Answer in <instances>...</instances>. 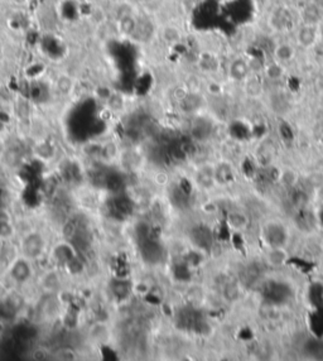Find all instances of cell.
<instances>
[{
	"instance_id": "obj_14",
	"label": "cell",
	"mask_w": 323,
	"mask_h": 361,
	"mask_svg": "<svg viewBox=\"0 0 323 361\" xmlns=\"http://www.w3.org/2000/svg\"><path fill=\"white\" fill-rule=\"evenodd\" d=\"M267 73L269 77L272 78H279L283 73V68H282V63L279 62H274V63H270L269 66L267 67Z\"/></svg>"
},
{
	"instance_id": "obj_2",
	"label": "cell",
	"mask_w": 323,
	"mask_h": 361,
	"mask_svg": "<svg viewBox=\"0 0 323 361\" xmlns=\"http://www.w3.org/2000/svg\"><path fill=\"white\" fill-rule=\"evenodd\" d=\"M318 38H320V29H318V25L316 24L303 23L296 33L297 43L299 47H303V48H311L312 46H315Z\"/></svg>"
},
{
	"instance_id": "obj_10",
	"label": "cell",
	"mask_w": 323,
	"mask_h": 361,
	"mask_svg": "<svg viewBox=\"0 0 323 361\" xmlns=\"http://www.w3.org/2000/svg\"><path fill=\"white\" fill-rule=\"evenodd\" d=\"M307 354L312 358L323 359V341L321 340H312L306 345Z\"/></svg>"
},
{
	"instance_id": "obj_9",
	"label": "cell",
	"mask_w": 323,
	"mask_h": 361,
	"mask_svg": "<svg viewBox=\"0 0 323 361\" xmlns=\"http://www.w3.org/2000/svg\"><path fill=\"white\" fill-rule=\"evenodd\" d=\"M294 54H296V49L292 44L289 43H281L278 46L275 47L274 49V56L277 62L279 63H286L293 59Z\"/></svg>"
},
{
	"instance_id": "obj_6",
	"label": "cell",
	"mask_w": 323,
	"mask_h": 361,
	"mask_svg": "<svg viewBox=\"0 0 323 361\" xmlns=\"http://www.w3.org/2000/svg\"><path fill=\"white\" fill-rule=\"evenodd\" d=\"M302 19L303 23H306V24L318 25L323 19V8L317 5V4H308L303 8Z\"/></svg>"
},
{
	"instance_id": "obj_5",
	"label": "cell",
	"mask_w": 323,
	"mask_h": 361,
	"mask_svg": "<svg viewBox=\"0 0 323 361\" xmlns=\"http://www.w3.org/2000/svg\"><path fill=\"white\" fill-rule=\"evenodd\" d=\"M291 291L283 283H270L265 289V297L272 302H284L289 298Z\"/></svg>"
},
{
	"instance_id": "obj_1",
	"label": "cell",
	"mask_w": 323,
	"mask_h": 361,
	"mask_svg": "<svg viewBox=\"0 0 323 361\" xmlns=\"http://www.w3.org/2000/svg\"><path fill=\"white\" fill-rule=\"evenodd\" d=\"M45 249V240L40 234L30 233L21 241V253L27 259H37Z\"/></svg>"
},
{
	"instance_id": "obj_12",
	"label": "cell",
	"mask_w": 323,
	"mask_h": 361,
	"mask_svg": "<svg viewBox=\"0 0 323 361\" xmlns=\"http://www.w3.org/2000/svg\"><path fill=\"white\" fill-rule=\"evenodd\" d=\"M72 80L68 76H61L57 81V87L62 94H68L72 90Z\"/></svg>"
},
{
	"instance_id": "obj_7",
	"label": "cell",
	"mask_w": 323,
	"mask_h": 361,
	"mask_svg": "<svg viewBox=\"0 0 323 361\" xmlns=\"http://www.w3.org/2000/svg\"><path fill=\"white\" fill-rule=\"evenodd\" d=\"M250 72V66L243 58L234 59L230 66V76L235 81H244Z\"/></svg>"
},
{
	"instance_id": "obj_4",
	"label": "cell",
	"mask_w": 323,
	"mask_h": 361,
	"mask_svg": "<svg viewBox=\"0 0 323 361\" xmlns=\"http://www.w3.org/2000/svg\"><path fill=\"white\" fill-rule=\"evenodd\" d=\"M10 276L14 282L16 283H25L32 276V268L28 263L27 258L25 259L16 260L10 269Z\"/></svg>"
},
{
	"instance_id": "obj_3",
	"label": "cell",
	"mask_w": 323,
	"mask_h": 361,
	"mask_svg": "<svg viewBox=\"0 0 323 361\" xmlns=\"http://www.w3.org/2000/svg\"><path fill=\"white\" fill-rule=\"evenodd\" d=\"M265 239L269 243V245L274 248H279L286 244L287 233L283 226L279 224H270L265 229Z\"/></svg>"
},
{
	"instance_id": "obj_8",
	"label": "cell",
	"mask_w": 323,
	"mask_h": 361,
	"mask_svg": "<svg viewBox=\"0 0 323 361\" xmlns=\"http://www.w3.org/2000/svg\"><path fill=\"white\" fill-rule=\"evenodd\" d=\"M272 24L274 25L275 29L278 30H286L291 29V25L293 23L292 20V16L286 9H279V10L274 11V14H272Z\"/></svg>"
},
{
	"instance_id": "obj_13",
	"label": "cell",
	"mask_w": 323,
	"mask_h": 361,
	"mask_svg": "<svg viewBox=\"0 0 323 361\" xmlns=\"http://www.w3.org/2000/svg\"><path fill=\"white\" fill-rule=\"evenodd\" d=\"M216 177L220 179V181L226 183L233 179V171H231V168H230L229 166L224 164V166H221L219 169H217Z\"/></svg>"
},
{
	"instance_id": "obj_11",
	"label": "cell",
	"mask_w": 323,
	"mask_h": 361,
	"mask_svg": "<svg viewBox=\"0 0 323 361\" xmlns=\"http://www.w3.org/2000/svg\"><path fill=\"white\" fill-rule=\"evenodd\" d=\"M14 235V226L11 224L10 219L0 220V239L8 240L13 238Z\"/></svg>"
}]
</instances>
